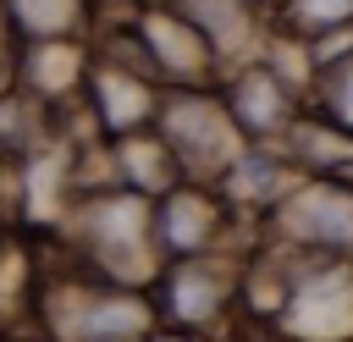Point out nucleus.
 <instances>
[{
  "label": "nucleus",
  "mask_w": 353,
  "mask_h": 342,
  "mask_svg": "<svg viewBox=\"0 0 353 342\" xmlns=\"http://www.w3.org/2000/svg\"><path fill=\"white\" fill-rule=\"evenodd\" d=\"M72 237H77V259L94 281L143 292L160 270L154 199H143L132 188H88V199L72 215Z\"/></svg>",
  "instance_id": "f257e3e1"
},
{
  "label": "nucleus",
  "mask_w": 353,
  "mask_h": 342,
  "mask_svg": "<svg viewBox=\"0 0 353 342\" xmlns=\"http://www.w3.org/2000/svg\"><path fill=\"white\" fill-rule=\"evenodd\" d=\"M154 303L138 287H110L94 276H77L44 298V336L50 342H149Z\"/></svg>",
  "instance_id": "f03ea898"
},
{
  "label": "nucleus",
  "mask_w": 353,
  "mask_h": 342,
  "mask_svg": "<svg viewBox=\"0 0 353 342\" xmlns=\"http://www.w3.org/2000/svg\"><path fill=\"white\" fill-rule=\"evenodd\" d=\"M154 138L176 160L182 182H215L243 154V138H237L221 94H210V88H176V94H165L154 105Z\"/></svg>",
  "instance_id": "7ed1b4c3"
},
{
  "label": "nucleus",
  "mask_w": 353,
  "mask_h": 342,
  "mask_svg": "<svg viewBox=\"0 0 353 342\" xmlns=\"http://www.w3.org/2000/svg\"><path fill=\"white\" fill-rule=\"evenodd\" d=\"M270 237L309 259H353V182L298 177L270 210Z\"/></svg>",
  "instance_id": "20e7f679"
},
{
  "label": "nucleus",
  "mask_w": 353,
  "mask_h": 342,
  "mask_svg": "<svg viewBox=\"0 0 353 342\" xmlns=\"http://www.w3.org/2000/svg\"><path fill=\"white\" fill-rule=\"evenodd\" d=\"M143 292L154 303V325H165L176 336H199V331H210L232 309V298L243 292V270H237L232 254L165 259Z\"/></svg>",
  "instance_id": "39448f33"
},
{
  "label": "nucleus",
  "mask_w": 353,
  "mask_h": 342,
  "mask_svg": "<svg viewBox=\"0 0 353 342\" xmlns=\"http://www.w3.org/2000/svg\"><path fill=\"white\" fill-rule=\"evenodd\" d=\"M276 325L292 342H353V259L292 254V276L276 303Z\"/></svg>",
  "instance_id": "423d86ee"
},
{
  "label": "nucleus",
  "mask_w": 353,
  "mask_h": 342,
  "mask_svg": "<svg viewBox=\"0 0 353 342\" xmlns=\"http://www.w3.org/2000/svg\"><path fill=\"white\" fill-rule=\"evenodd\" d=\"M232 204L210 188V182H176L154 199V248L160 265L165 259H199V254H221V237L232 226Z\"/></svg>",
  "instance_id": "0eeeda50"
},
{
  "label": "nucleus",
  "mask_w": 353,
  "mask_h": 342,
  "mask_svg": "<svg viewBox=\"0 0 353 342\" xmlns=\"http://www.w3.org/2000/svg\"><path fill=\"white\" fill-rule=\"evenodd\" d=\"M221 105L237 127V138L248 143H270V138H287V127L298 121V99L292 88L276 77V66H243L237 77H226L221 88Z\"/></svg>",
  "instance_id": "6e6552de"
},
{
  "label": "nucleus",
  "mask_w": 353,
  "mask_h": 342,
  "mask_svg": "<svg viewBox=\"0 0 353 342\" xmlns=\"http://www.w3.org/2000/svg\"><path fill=\"white\" fill-rule=\"evenodd\" d=\"M165 11H176V17L210 44L215 66L232 61V55H243V50L254 44V6H248V0H171Z\"/></svg>",
  "instance_id": "1a4fd4ad"
},
{
  "label": "nucleus",
  "mask_w": 353,
  "mask_h": 342,
  "mask_svg": "<svg viewBox=\"0 0 353 342\" xmlns=\"http://www.w3.org/2000/svg\"><path fill=\"white\" fill-rule=\"evenodd\" d=\"M0 17L11 33H28V39H61L83 22V0H0Z\"/></svg>",
  "instance_id": "9d476101"
},
{
  "label": "nucleus",
  "mask_w": 353,
  "mask_h": 342,
  "mask_svg": "<svg viewBox=\"0 0 353 342\" xmlns=\"http://www.w3.org/2000/svg\"><path fill=\"white\" fill-rule=\"evenodd\" d=\"M314 105L342 138H353V55L325 66V72H314Z\"/></svg>",
  "instance_id": "9b49d317"
},
{
  "label": "nucleus",
  "mask_w": 353,
  "mask_h": 342,
  "mask_svg": "<svg viewBox=\"0 0 353 342\" xmlns=\"http://www.w3.org/2000/svg\"><path fill=\"white\" fill-rule=\"evenodd\" d=\"M281 17L298 39H320V33L353 28V0H287Z\"/></svg>",
  "instance_id": "f8f14e48"
},
{
  "label": "nucleus",
  "mask_w": 353,
  "mask_h": 342,
  "mask_svg": "<svg viewBox=\"0 0 353 342\" xmlns=\"http://www.w3.org/2000/svg\"><path fill=\"white\" fill-rule=\"evenodd\" d=\"M17 55H22V44L0 17V94H11V83H17Z\"/></svg>",
  "instance_id": "ddd939ff"
},
{
  "label": "nucleus",
  "mask_w": 353,
  "mask_h": 342,
  "mask_svg": "<svg viewBox=\"0 0 353 342\" xmlns=\"http://www.w3.org/2000/svg\"><path fill=\"white\" fill-rule=\"evenodd\" d=\"M149 342H204V336H176V331H154Z\"/></svg>",
  "instance_id": "4468645a"
},
{
  "label": "nucleus",
  "mask_w": 353,
  "mask_h": 342,
  "mask_svg": "<svg viewBox=\"0 0 353 342\" xmlns=\"http://www.w3.org/2000/svg\"><path fill=\"white\" fill-rule=\"evenodd\" d=\"M0 342H50V336H0Z\"/></svg>",
  "instance_id": "2eb2a0df"
}]
</instances>
